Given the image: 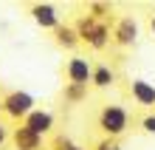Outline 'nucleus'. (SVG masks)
<instances>
[{"instance_id": "f257e3e1", "label": "nucleus", "mask_w": 155, "mask_h": 150, "mask_svg": "<svg viewBox=\"0 0 155 150\" xmlns=\"http://www.w3.org/2000/svg\"><path fill=\"white\" fill-rule=\"evenodd\" d=\"M76 31H79V40L93 51H104L113 43V29L102 20H93L90 14H82L76 20Z\"/></svg>"}, {"instance_id": "f03ea898", "label": "nucleus", "mask_w": 155, "mask_h": 150, "mask_svg": "<svg viewBox=\"0 0 155 150\" xmlns=\"http://www.w3.org/2000/svg\"><path fill=\"white\" fill-rule=\"evenodd\" d=\"M99 130L110 139H118L130 130V110L124 105H104L99 110Z\"/></svg>"}, {"instance_id": "7ed1b4c3", "label": "nucleus", "mask_w": 155, "mask_h": 150, "mask_svg": "<svg viewBox=\"0 0 155 150\" xmlns=\"http://www.w3.org/2000/svg\"><path fill=\"white\" fill-rule=\"evenodd\" d=\"M34 105H37V102H34V96L28 91H8L3 99H0V110H3V113L8 116V119H14V122H25V116L31 113L34 110Z\"/></svg>"}, {"instance_id": "20e7f679", "label": "nucleus", "mask_w": 155, "mask_h": 150, "mask_svg": "<svg viewBox=\"0 0 155 150\" xmlns=\"http://www.w3.org/2000/svg\"><path fill=\"white\" fill-rule=\"evenodd\" d=\"M141 37V29H138V20L133 14H124V17H116L113 20V45L118 48H133Z\"/></svg>"}, {"instance_id": "39448f33", "label": "nucleus", "mask_w": 155, "mask_h": 150, "mask_svg": "<svg viewBox=\"0 0 155 150\" xmlns=\"http://www.w3.org/2000/svg\"><path fill=\"white\" fill-rule=\"evenodd\" d=\"M65 79L74 82V85H90L93 79V62L82 54H74L68 62H65Z\"/></svg>"}, {"instance_id": "423d86ee", "label": "nucleus", "mask_w": 155, "mask_h": 150, "mask_svg": "<svg viewBox=\"0 0 155 150\" xmlns=\"http://www.w3.org/2000/svg\"><path fill=\"white\" fill-rule=\"evenodd\" d=\"M31 20L40 26V29L45 31H57L62 20H59V12H57V6L54 3H34L31 6Z\"/></svg>"}, {"instance_id": "0eeeda50", "label": "nucleus", "mask_w": 155, "mask_h": 150, "mask_svg": "<svg viewBox=\"0 0 155 150\" xmlns=\"http://www.w3.org/2000/svg\"><path fill=\"white\" fill-rule=\"evenodd\" d=\"M54 122H57V119H54L51 110H45V108H34L31 113L25 116L23 125L28 127V130H34L37 136H48L51 130H54Z\"/></svg>"}, {"instance_id": "6e6552de", "label": "nucleus", "mask_w": 155, "mask_h": 150, "mask_svg": "<svg viewBox=\"0 0 155 150\" xmlns=\"http://www.w3.org/2000/svg\"><path fill=\"white\" fill-rule=\"evenodd\" d=\"M130 93H133V99H135V105H141V108H155V85L147 79H141V77H135L130 82Z\"/></svg>"}, {"instance_id": "1a4fd4ad", "label": "nucleus", "mask_w": 155, "mask_h": 150, "mask_svg": "<svg viewBox=\"0 0 155 150\" xmlns=\"http://www.w3.org/2000/svg\"><path fill=\"white\" fill-rule=\"evenodd\" d=\"M12 145H14V150H42V136H37L34 130L20 125L12 130Z\"/></svg>"}, {"instance_id": "9d476101", "label": "nucleus", "mask_w": 155, "mask_h": 150, "mask_svg": "<svg viewBox=\"0 0 155 150\" xmlns=\"http://www.w3.org/2000/svg\"><path fill=\"white\" fill-rule=\"evenodd\" d=\"M54 40H57V45H59V48H65V51H74L76 45H82L76 26H68V23H62L59 29L54 31Z\"/></svg>"}, {"instance_id": "9b49d317", "label": "nucleus", "mask_w": 155, "mask_h": 150, "mask_svg": "<svg viewBox=\"0 0 155 150\" xmlns=\"http://www.w3.org/2000/svg\"><path fill=\"white\" fill-rule=\"evenodd\" d=\"M113 82H116V71H113L107 62H96V65H93V79H90V85L104 91V88H110Z\"/></svg>"}, {"instance_id": "f8f14e48", "label": "nucleus", "mask_w": 155, "mask_h": 150, "mask_svg": "<svg viewBox=\"0 0 155 150\" xmlns=\"http://www.w3.org/2000/svg\"><path fill=\"white\" fill-rule=\"evenodd\" d=\"M62 99L71 102V105L85 102V99H87V85H74V82H65V88H62Z\"/></svg>"}, {"instance_id": "ddd939ff", "label": "nucleus", "mask_w": 155, "mask_h": 150, "mask_svg": "<svg viewBox=\"0 0 155 150\" xmlns=\"http://www.w3.org/2000/svg\"><path fill=\"white\" fill-rule=\"evenodd\" d=\"M87 12H90V17H93V20L107 23V20L113 17V6H110V3H90V6H87Z\"/></svg>"}, {"instance_id": "4468645a", "label": "nucleus", "mask_w": 155, "mask_h": 150, "mask_svg": "<svg viewBox=\"0 0 155 150\" xmlns=\"http://www.w3.org/2000/svg\"><path fill=\"white\" fill-rule=\"evenodd\" d=\"M54 150H85V147H82V145H76V142H71V139L68 136H54V145H51Z\"/></svg>"}, {"instance_id": "2eb2a0df", "label": "nucleus", "mask_w": 155, "mask_h": 150, "mask_svg": "<svg viewBox=\"0 0 155 150\" xmlns=\"http://www.w3.org/2000/svg\"><path fill=\"white\" fill-rule=\"evenodd\" d=\"M138 125H141V130H144V133L155 136V110H150V113H144V116L138 119Z\"/></svg>"}, {"instance_id": "dca6fc26", "label": "nucleus", "mask_w": 155, "mask_h": 150, "mask_svg": "<svg viewBox=\"0 0 155 150\" xmlns=\"http://www.w3.org/2000/svg\"><path fill=\"white\" fill-rule=\"evenodd\" d=\"M93 150H121V145H118V139L104 136V139H99V142L93 145Z\"/></svg>"}, {"instance_id": "f3484780", "label": "nucleus", "mask_w": 155, "mask_h": 150, "mask_svg": "<svg viewBox=\"0 0 155 150\" xmlns=\"http://www.w3.org/2000/svg\"><path fill=\"white\" fill-rule=\"evenodd\" d=\"M6 142H12V130H8V125L0 119V147H3Z\"/></svg>"}, {"instance_id": "a211bd4d", "label": "nucleus", "mask_w": 155, "mask_h": 150, "mask_svg": "<svg viewBox=\"0 0 155 150\" xmlns=\"http://www.w3.org/2000/svg\"><path fill=\"white\" fill-rule=\"evenodd\" d=\"M150 31H152V37H155V14H150Z\"/></svg>"}]
</instances>
